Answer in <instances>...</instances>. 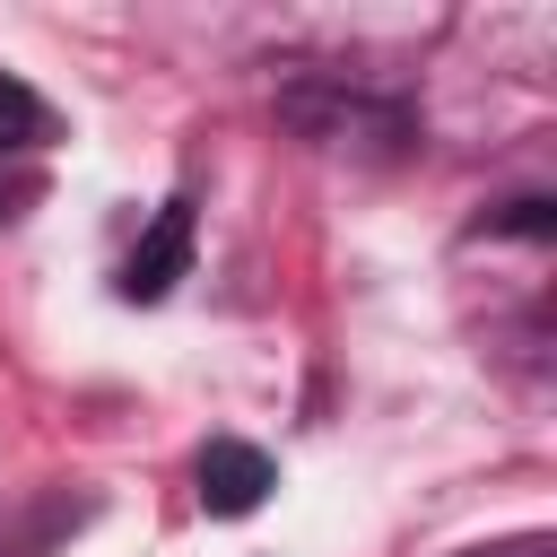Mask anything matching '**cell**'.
Returning <instances> with one entry per match:
<instances>
[{"instance_id": "obj_1", "label": "cell", "mask_w": 557, "mask_h": 557, "mask_svg": "<svg viewBox=\"0 0 557 557\" xmlns=\"http://www.w3.org/2000/svg\"><path fill=\"white\" fill-rule=\"evenodd\" d=\"M191 270V191H174L157 218H148V235L122 252V305H157V296H174V278Z\"/></svg>"}, {"instance_id": "obj_2", "label": "cell", "mask_w": 557, "mask_h": 557, "mask_svg": "<svg viewBox=\"0 0 557 557\" xmlns=\"http://www.w3.org/2000/svg\"><path fill=\"white\" fill-rule=\"evenodd\" d=\"M191 479H200V513H218V522H235V513H261V505H270V487H278L270 453H261V444H244V435H218V444H200Z\"/></svg>"}, {"instance_id": "obj_3", "label": "cell", "mask_w": 557, "mask_h": 557, "mask_svg": "<svg viewBox=\"0 0 557 557\" xmlns=\"http://www.w3.org/2000/svg\"><path fill=\"white\" fill-rule=\"evenodd\" d=\"M278 113H287L305 139H322V148H348V139H366V131L409 139V113H400V104H366V96H339V87H287Z\"/></svg>"}, {"instance_id": "obj_4", "label": "cell", "mask_w": 557, "mask_h": 557, "mask_svg": "<svg viewBox=\"0 0 557 557\" xmlns=\"http://www.w3.org/2000/svg\"><path fill=\"white\" fill-rule=\"evenodd\" d=\"M44 139H52V104H44L26 78L0 70V157H26V148H44Z\"/></svg>"}, {"instance_id": "obj_5", "label": "cell", "mask_w": 557, "mask_h": 557, "mask_svg": "<svg viewBox=\"0 0 557 557\" xmlns=\"http://www.w3.org/2000/svg\"><path fill=\"white\" fill-rule=\"evenodd\" d=\"M35 200H44V174H17V165H0V226H17Z\"/></svg>"}]
</instances>
